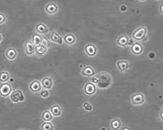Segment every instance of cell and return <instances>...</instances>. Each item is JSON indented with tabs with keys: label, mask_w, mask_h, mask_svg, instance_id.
Segmentation results:
<instances>
[{
	"label": "cell",
	"mask_w": 163,
	"mask_h": 130,
	"mask_svg": "<svg viewBox=\"0 0 163 130\" xmlns=\"http://www.w3.org/2000/svg\"><path fill=\"white\" fill-rule=\"evenodd\" d=\"M7 21V17L3 13L0 12V25H2L6 23Z\"/></svg>",
	"instance_id": "cell-29"
},
{
	"label": "cell",
	"mask_w": 163,
	"mask_h": 130,
	"mask_svg": "<svg viewBox=\"0 0 163 130\" xmlns=\"http://www.w3.org/2000/svg\"><path fill=\"white\" fill-rule=\"evenodd\" d=\"M97 91V87L95 84L92 82H88L84 87V93L86 96H92L95 95Z\"/></svg>",
	"instance_id": "cell-9"
},
{
	"label": "cell",
	"mask_w": 163,
	"mask_h": 130,
	"mask_svg": "<svg viewBox=\"0 0 163 130\" xmlns=\"http://www.w3.org/2000/svg\"><path fill=\"white\" fill-rule=\"evenodd\" d=\"M90 81L91 82H92L93 84H95V85L97 84L98 82V79L96 75H94L93 77H91Z\"/></svg>",
	"instance_id": "cell-30"
},
{
	"label": "cell",
	"mask_w": 163,
	"mask_h": 130,
	"mask_svg": "<svg viewBox=\"0 0 163 130\" xmlns=\"http://www.w3.org/2000/svg\"><path fill=\"white\" fill-rule=\"evenodd\" d=\"M135 41L132 38H130V40H129V44H128V46H132V45H133L134 43L135 42Z\"/></svg>",
	"instance_id": "cell-31"
},
{
	"label": "cell",
	"mask_w": 163,
	"mask_h": 130,
	"mask_svg": "<svg viewBox=\"0 0 163 130\" xmlns=\"http://www.w3.org/2000/svg\"><path fill=\"white\" fill-rule=\"evenodd\" d=\"M117 69L121 73H125L129 70L130 68V62L126 60H120L116 63Z\"/></svg>",
	"instance_id": "cell-10"
},
{
	"label": "cell",
	"mask_w": 163,
	"mask_h": 130,
	"mask_svg": "<svg viewBox=\"0 0 163 130\" xmlns=\"http://www.w3.org/2000/svg\"><path fill=\"white\" fill-rule=\"evenodd\" d=\"M35 30L37 34L41 35H45L50 32V29L48 26L43 23L37 24L35 28Z\"/></svg>",
	"instance_id": "cell-11"
},
{
	"label": "cell",
	"mask_w": 163,
	"mask_h": 130,
	"mask_svg": "<svg viewBox=\"0 0 163 130\" xmlns=\"http://www.w3.org/2000/svg\"><path fill=\"white\" fill-rule=\"evenodd\" d=\"M63 40L66 45L71 46L76 43L77 38L73 34H67L64 36Z\"/></svg>",
	"instance_id": "cell-16"
},
{
	"label": "cell",
	"mask_w": 163,
	"mask_h": 130,
	"mask_svg": "<svg viewBox=\"0 0 163 130\" xmlns=\"http://www.w3.org/2000/svg\"><path fill=\"white\" fill-rule=\"evenodd\" d=\"M48 47L43 44L35 46V54L38 57H42L46 54L48 52Z\"/></svg>",
	"instance_id": "cell-19"
},
{
	"label": "cell",
	"mask_w": 163,
	"mask_h": 130,
	"mask_svg": "<svg viewBox=\"0 0 163 130\" xmlns=\"http://www.w3.org/2000/svg\"><path fill=\"white\" fill-rule=\"evenodd\" d=\"M84 52L87 56L93 57L98 54V49L95 44L89 43L86 44L84 47Z\"/></svg>",
	"instance_id": "cell-4"
},
{
	"label": "cell",
	"mask_w": 163,
	"mask_h": 130,
	"mask_svg": "<svg viewBox=\"0 0 163 130\" xmlns=\"http://www.w3.org/2000/svg\"><path fill=\"white\" fill-rule=\"evenodd\" d=\"M50 110L52 114L54 117H60L62 114V109L59 105H52L50 108Z\"/></svg>",
	"instance_id": "cell-21"
},
{
	"label": "cell",
	"mask_w": 163,
	"mask_h": 130,
	"mask_svg": "<svg viewBox=\"0 0 163 130\" xmlns=\"http://www.w3.org/2000/svg\"><path fill=\"white\" fill-rule=\"evenodd\" d=\"M96 76L98 79V82L96 86L99 89H108L112 84L113 78L112 75L106 71H102Z\"/></svg>",
	"instance_id": "cell-1"
},
{
	"label": "cell",
	"mask_w": 163,
	"mask_h": 130,
	"mask_svg": "<svg viewBox=\"0 0 163 130\" xmlns=\"http://www.w3.org/2000/svg\"><path fill=\"white\" fill-rule=\"evenodd\" d=\"M121 130H130V129L129 127H128L127 126H125L124 127H123V128H122V129H121Z\"/></svg>",
	"instance_id": "cell-34"
},
{
	"label": "cell",
	"mask_w": 163,
	"mask_h": 130,
	"mask_svg": "<svg viewBox=\"0 0 163 130\" xmlns=\"http://www.w3.org/2000/svg\"><path fill=\"white\" fill-rule=\"evenodd\" d=\"M83 108L87 112H91L93 110V107L89 102H85L83 104Z\"/></svg>",
	"instance_id": "cell-27"
},
{
	"label": "cell",
	"mask_w": 163,
	"mask_h": 130,
	"mask_svg": "<svg viewBox=\"0 0 163 130\" xmlns=\"http://www.w3.org/2000/svg\"><path fill=\"white\" fill-rule=\"evenodd\" d=\"M161 110H163V106H162V108H161Z\"/></svg>",
	"instance_id": "cell-37"
},
{
	"label": "cell",
	"mask_w": 163,
	"mask_h": 130,
	"mask_svg": "<svg viewBox=\"0 0 163 130\" xmlns=\"http://www.w3.org/2000/svg\"><path fill=\"white\" fill-rule=\"evenodd\" d=\"M24 130V129H20V130Z\"/></svg>",
	"instance_id": "cell-38"
},
{
	"label": "cell",
	"mask_w": 163,
	"mask_h": 130,
	"mask_svg": "<svg viewBox=\"0 0 163 130\" xmlns=\"http://www.w3.org/2000/svg\"><path fill=\"white\" fill-rule=\"evenodd\" d=\"M41 118L44 122H51L53 119V116L50 110H46L42 114Z\"/></svg>",
	"instance_id": "cell-22"
},
{
	"label": "cell",
	"mask_w": 163,
	"mask_h": 130,
	"mask_svg": "<svg viewBox=\"0 0 163 130\" xmlns=\"http://www.w3.org/2000/svg\"><path fill=\"white\" fill-rule=\"evenodd\" d=\"M10 79V75L7 71H2L0 72V82L6 83Z\"/></svg>",
	"instance_id": "cell-25"
},
{
	"label": "cell",
	"mask_w": 163,
	"mask_h": 130,
	"mask_svg": "<svg viewBox=\"0 0 163 130\" xmlns=\"http://www.w3.org/2000/svg\"><path fill=\"white\" fill-rule=\"evenodd\" d=\"M40 95L42 98H44V99H46V98H48V97L50 96V92L48 91V90L45 89V90L41 91Z\"/></svg>",
	"instance_id": "cell-28"
},
{
	"label": "cell",
	"mask_w": 163,
	"mask_h": 130,
	"mask_svg": "<svg viewBox=\"0 0 163 130\" xmlns=\"http://www.w3.org/2000/svg\"><path fill=\"white\" fill-rule=\"evenodd\" d=\"M81 74L84 77H92L96 75V72L91 66H86L82 69Z\"/></svg>",
	"instance_id": "cell-14"
},
{
	"label": "cell",
	"mask_w": 163,
	"mask_h": 130,
	"mask_svg": "<svg viewBox=\"0 0 163 130\" xmlns=\"http://www.w3.org/2000/svg\"><path fill=\"white\" fill-rule=\"evenodd\" d=\"M43 40V37L42 35L38 34H34L31 38V42L35 46L42 44Z\"/></svg>",
	"instance_id": "cell-23"
},
{
	"label": "cell",
	"mask_w": 163,
	"mask_h": 130,
	"mask_svg": "<svg viewBox=\"0 0 163 130\" xmlns=\"http://www.w3.org/2000/svg\"><path fill=\"white\" fill-rule=\"evenodd\" d=\"M110 128L112 130H118L122 126V122L118 119L112 120L110 123Z\"/></svg>",
	"instance_id": "cell-24"
},
{
	"label": "cell",
	"mask_w": 163,
	"mask_h": 130,
	"mask_svg": "<svg viewBox=\"0 0 163 130\" xmlns=\"http://www.w3.org/2000/svg\"><path fill=\"white\" fill-rule=\"evenodd\" d=\"M45 11L48 15H54L58 12V6L55 2H48L45 6Z\"/></svg>",
	"instance_id": "cell-7"
},
{
	"label": "cell",
	"mask_w": 163,
	"mask_h": 130,
	"mask_svg": "<svg viewBox=\"0 0 163 130\" xmlns=\"http://www.w3.org/2000/svg\"><path fill=\"white\" fill-rule=\"evenodd\" d=\"M129 40H130V38L126 35H121L117 38L116 41V43L117 46L120 47H126L128 46Z\"/></svg>",
	"instance_id": "cell-15"
},
{
	"label": "cell",
	"mask_w": 163,
	"mask_h": 130,
	"mask_svg": "<svg viewBox=\"0 0 163 130\" xmlns=\"http://www.w3.org/2000/svg\"><path fill=\"white\" fill-rule=\"evenodd\" d=\"M24 52L28 56H30L35 54V46L31 41L25 42L24 44Z\"/></svg>",
	"instance_id": "cell-12"
},
{
	"label": "cell",
	"mask_w": 163,
	"mask_h": 130,
	"mask_svg": "<svg viewBox=\"0 0 163 130\" xmlns=\"http://www.w3.org/2000/svg\"><path fill=\"white\" fill-rule=\"evenodd\" d=\"M146 102V97L142 92L133 93L130 96V103L133 106L142 105Z\"/></svg>",
	"instance_id": "cell-3"
},
{
	"label": "cell",
	"mask_w": 163,
	"mask_h": 130,
	"mask_svg": "<svg viewBox=\"0 0 163 130\" xmlns=\"http://www.w3.org/2000/svg\"><path fill=\"white\" fill-rule=\"evenodd\" d=\"M148 29L146 27H140L132 33V38L135 41H141L147 36Z\"/></svg>",
	"instance_id": "cell-2"
},
{
	"label": "cell",
	"mask_w": 163,
	"mask_h": 130,
	"mask_svg": "<svg viewBox=\"0 0 163 130\" xmlns=\"http://www.w3.org/2000/svg\"><path fill=\"white\" fill-rule=\"evenodd\" d=\"M17 51L14 48H8L5 53L6 58L10 61H13L15 60L17 57Z\"/></svg>",
	"instance_id": "cell-20"
},
{
	"label": "cell",
	"mask_w": 163,
	"mask_h": 130,
	"mask_svg": "<svg viewBox=\"0 0 163 130\" xmlns=\"http://www.w3.org/2000/svg\"><path fill=\"white\" fill-rule=\"evenodd\" d=\"M55 126L51 122H44L41 125V130H54Z\"/></svg>",
	"instance_id": "cell-26"
},
{
	"label": "cell",
	"mask_w": 163,
	"mask_h": 130,
	"mask_svg": "<svg viewBox=\"0 0 163 130\" xmlns=\"http://www.w3.org/2000/svg\"><path fill=\"white\" fill-rule=\"evenodd\" d=\"M159 10L160 13L163 15V3H162L161 5H160Z\"/></svg>",
	"instance_id": "cell-32"
},
{
	"label": "cell",
	"mask_w": 163,
	"mask_h": 130,
	"mask_svg": "<svg viewBox=\"0 0 163 130\" xmlns=\"http://www.w3.org/2000/svg\"><path fill=\"white\" fill-rule=\"evenodd\" d=\"M3 40V37H2V34L0 33V43H1Z\"/></svg>",
	"instance_id": "cell-35"
},
{
	"label": "cell",
	"mask_w": 163,
	"mask_h": 130,
	"mask_svg": "<svg viewBox=\"0 0 163 130\" xmlns=\"http://www.w3.org/2000/svg\"><path fill=\"white\" fill-rule=\"evenodd\" d=\"M10 99L14 103H17L20 102L24 101L25 99L24 95L20 90H16L13 91L10 95Z\"/></svg>",
	"instance_id": "cell-5"
},
{
	"label": "cell",
	"mask_w": 163,
	"mask_h": 130,
	"mask_svg": "<svg viewBox=\"0 0 163 130\" xmlns=\"http://www.w3.org/2000/svg\"><path fill=\"white\" fill-rule=\"evenodd\" d=\"M50 40L53 43H56L58 45H62L64 42L63 37L60 35L56 31H52L50 36Z\"/></svg>",
	"instance_id": "cell-13"
},
{
	"label": "cell",
	"mask_w": 163,
	"mask_h": 130,
	"mask_svg": "<svg viewBox=\"0 0 163 130\" xmlns=\"http://www.w3.org/2000/svg\"><path fill=\"white\" fill-rule=\"evenodd\" d=\"M12 92V88L11 84L6 82L2 83L0 85V96L7 97L11 95Z\"/></svg>",
	"instance_id": "cell-6"
},
{
	"label": "cell",
	"mask_w": 163,
	"mask_h": 130,
	"mask_svg": "<svg viewBox=\"0 0 163 130\" xmlns=\"http://www.w3.org/2000/svg\"><path fill=\"white\" fill-rule=\"evenodd\" d=\"M159 119L163 121V110H161L159 113Z\"/></svg>",
	"instance_id": "cell-33"
},
{
	"label": "cell",
	"mask_w": 163,
	"mask_h": 130,
	"mask_svg": "<svg viewBox=\"0 0 163 130\" xmlns=\"http://www.w3.org/2000/svg\"><path fill=\"white\" fill-rule=\"evenodd\" d=\"M29 88L31 92H33V93H37L41 91L42 89V86L41 83L39 81L36 80L31 82L29 86Z\"/></svg>",
	"instance_id": "cell-18"
},
{
	"label": "cell",
	"mask_w": 163,
	"mask_h": 130,
	"mask_svg": "<svg viewBox=\"0 0 163 130\" xmlns=\"http://www.w3.org/2000/svg\"><path fill=\"white\" fill-rule=\"evenodd\" d=\"M157 1H160V0H157Z\"/></svg>",
	"instance_id": "cell-39"
},
{
	"label": "cell",
	"mask_w": 163,
	"mask_h": 130,
	"mask_svg": "<svg viewBox=\"0 0 163 130\" xmlns=\"http://www.w3.org/2000/svg\"><path fill=\"white\" fill-rule=\"evenodd\" d=\"M139 1L140 2H145L146 1V0H139Z\"/></svg>",
	"instance_id": "cell-36"
},
{
	"label": "cell",
	"mask_w": 163,
	"mask_h": 130,
	"mask_svg": "<svg viewBox=\"0 0 163 130\" xmlns=\"http://www.w3.org/2000/svg\"><path fill=\"white\" fill-rule=\"evenodd\" d=\"M130 51L132 54L139 56L144 52V47L139 42H135L132 46L130 47Z\"/></svg>",
	"instance_id": "cell-8"
},
{
	"label": "cell",
	"mask_w": 163,
	"mask_h": 130,
	"mask_svg": "<svg viewBox=\"0 0 163 130\" xmlns=\"http://www.w3.org/2000/svg\"><path fill=\"white\" fill-rule=\"evenodd\" d=\"M41 83L42 87L47 90H51L54 85L53 80L50 77H44L42 79Z\"/></svg>",
	"instance_id": "cell-17"
}]
</instances>
